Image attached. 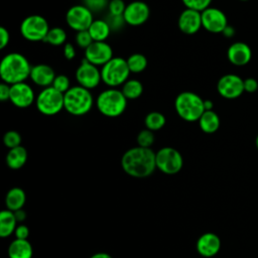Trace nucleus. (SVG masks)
<instances>
[{
	"label": "nucleus",
	"mask_w": 258,
	"mask_h": 258,
	"mask_svg": "<svg viewBox=\"0 0 258 258\" xmlns=\"http://www.w3.org/2000/svg\"><path fill=\"white\" fill-rule=\"evenodd\" d=\"M27 160V151L23 146H17L9 149L6 155V164L11 169L21 168Z\"/></svg>",
	"instance_id": "5701e85b"
},
{
	"label": "nucleus",
	"mask_w": 258,
	"mask_h": 258,
	"mask_svg": "<svg viewBox=\"0 0 258 258\" xmlns=\"http://www.w3.org/2000/svg\"><path fill=\"white\" fill-rule=\"evenodd\" d=\"M136 140H137L138 146L144 147V148H151V145L154 143V140H155L154 133L153 131L145 128L138 133Z\"/></svg>",
	"instance_id": "7c9ffc66"
},
{
	"label": "nucleus",
	"mask_w": 258,
	"mask_h": 258,
	"mask_svg": "<svg viewBox=\"0 0 258 258\" xmlns=\"http://www.w3.org/2000/svg\"><path fill=\"white\" fill-rule=\"evenodd\" d=\"M31 66L28 59L19 52L6 54L0 63V77L8 85L22 83L30 77Z\"/></svg>",
	"instance_id": "f03ea898"
},
{
	"label": "nucleus",
	"mask_w": 258,
	"mask_h": 258,
	"mask_svg": "<svg viewBox=\"0 0 258 258\" xmlns=\"http://www.w3.org/2000/svg\"><path fill=\"white\" fill-rule=\"evenodd\" d=\"M166 123V119L163 114L157 111H152L148 113L144 119L145 127L151 131H157L161 129Z\"/></svg>",
	"instance_id": "cd10ccee"
},
{
	"label": "nucleus",
	"mask_w": 258,
	"mask_h": 258,
	"mask_svg": "<svg viewBox=\"0 0 258 258\" xmlns=\"http://www.w3.org/2000/svg\"><path fill=\"white\" fill-rule=\"evenodd\" d=\"M51 86L54 89H56L58 92L64 94V93H67L71 89V87H70V79L66 75H57V76H55Z\"/></svg>",
	"instance_id": "72a5a7b5"
},
{
	"label": "nucleus",
	"mask_w": 258,
	"mask_h": 258,
	"mask_svg": "<svg viewBox=\"0 0 258 258\" xmlns=\"http://www.w3.org/2000/svg\"><path fill=\"white\" fill-rule=\"evenodd\" d=\"M178 28L184 34H195L197 33L202 27V13L185 8L179 15L177 20Z\"/></svg>",
	"instance_id": "f3484780"
},
{
	"label": "nucleus",
	"mask_w": 258,
	"mask_h": 258,
	"mask_svg": "<svg viewBox=\"0 0 258 258\" xmlns=\"http://www.w3.org/2000/svg\"><path fill=\"white\" fill-rule=\"evenodd\" d=\"M94 42L91 34L89 33V30H83V31H79L77 32L76 35V43L82 47V48H87L89 47L92 43Z\"/></svg>",
	"instance_id": "c9c22d12"
},
{
	"label": "nucleus",
	"mask_w": 258,
	"mask_h": 258,
	"mask_svg": "<svg viewBox=\"0 0 258 258\" xmlns=\"http://www.w3.org/2000/svg\"><path fill=\"white\" fill-rule=\"evenodd\" d=\"M106 21L109 24L111 30H119L125 24V20H124L123 16H116V15H112V14H109L107 16Z\"/></svg>",
	"instance_id": "4c0bfd02"
},
{
	"label": "nucleus",
	"mask_w": 258,
	"mask_h": 258,
	"mask_svg": "<svg viewBox=\"0 0 258 258\" xmlns=\"http://www.w3.org/2000/svg\"><path fill=\"white\" fill-rule=\"evenodd\" d=\"M14 213V216L16 218V221L17 222H23L25 219H26V213L23 209H20V210H17Z\"/></svg>",
	"instance_id": "c03bdc74"
},
{
	"label": "nucleus",
	"mask_w": 258,
	"mask_h": 258,
	"mask_svg": "<svg viewBox=\"0 0 258 258\" xmlns=\"http://www.w3.org/2000/svg\"><path fill=\"white\" fill-rule=\"evenodd\" d=\"M76 80L79 86L88 90L96 88L102 81L101 70L84 58L76 71Z\"/></svg>",
	"instance_id": "9b49d317"
},
{
	"label": "nucleus",
	"mask_w": 258,
	"mask_h": 258,
	"mask_svg": "<svg viewBox=\"0 0 258 258\" xmlns=\"http://www.w3.org/2000/svg\"><path fill=\"white\" fill-rule=\"evenodd\" d=\"M204 107H205V111L213 110L214 104H213V102L211 100H204Z\"/></svg>",
	"instance_id": "de8ad7c7"
},
{
	"label": "nucleus",
	"mask_w": 258,
	"mask_h": 258,
	"mask_svg": "<svg viewBox=\"0 0 258 258\" xmlns=\"http://www.w3.org/2000/svg\"><path fill=\"white\" fill-rule=\"evenodd\" d=\"M64 110L73 116H83L89 113L94 105V98L90 90L74 86L63 95Z\"/></svg>",
	"instance_id": "39448f33"
},
{
	"label": "nucleus",
	"mask_w": 258,
	"mask_h": 258,
	"mask_svg": "<svg viewBox=\"0 0 258 258\" xmlns=\"http://www.w3.org/2000/svg\"><path fill=\"white\" fill-rule=\"evenodd\" d=\"M67 24L77 32L88 30L93 21V12L84 4L72 6L66 14Z\"/></svg>",
	"instance_id": "9d476101"
},
{
	"label": "nucleus",
	"mask_w": 258,
	"mask_h": 258,
	"mask_svg": "<svg viewBox=\"0 0 258 258\" xmlns=\"http://www.w3.org/2000/svg\"><path fill=\"white\" fill-rule=\"evenodd\" d=\"M150 15L148 5L143 1H133L126 6L123 13L125 23L131 26H139L147 21Z\"/></svg>",
	"instance_id": "2eb2a0df"
},
{
	"label": "nucleus",
	"mask_w": 258,
	"mask_h": 258,
	"mask_svg": "<svg viewBox=\"0 0 258 258\" xmlns=\"http://www.w3.org/2000/svg\"><path fill=\"white\" fill-rule=\"evenodd\" d=\"M122 93L127 100H134L139 98L143 93V86L140 81L131 79L125 82L122 86Z\"/></svg>",
	"instance_id": "bb28decb"
},
{
	"label": "nucleus",
	"mask_w": 258,
	"mask_h": 258,
	"mask_svg": "<svg viewBox=\"0 0 258 258\" xmlns=\"http://www.w3.org/2000/svg\"><path fill=\"white\" fill-rule=\"evenodd\" d=\"M221 249V240L214 233H205L197 241V251L204 257H213Z\"/></svg>",
	"instance_id": "6ab92c4d"
},
{
	"label": "nucleus",
	"mask_w": 258,
	"mask_h": 258,
	"mask_svg": "<svg viewBox=\"0 0 258 258\" xmlns=\"http://www.w3.org/2000/svg\"><path fill=\"white\" fill-rule=\"evenodd\" d=\"M84 5L88 7L92 12H101L108 7V0H83Z\"/></svg>",
	"instance_id": "e433bc0d"
},
{
	"label": "nucleus",
	"mask_w": 258,
	"mask_h": 258,
	"mask_svg": "<svg viewBox=\"0 0 258 258\" xmlns=\"http://www.w3.org/2000/svg\"><path fill=\"white\" fill-rule=\"evenodd\" d=\"M16 218L10 210H3L0 213V237L7 238L16 229Z\"/></svg>",
	"instance_id": "393cba45"
},
{
	"label": "nucleus",
	"mask_w": 258,
	"mask_h": 258,
	"mask_svg": "<svg viewBox=\"0 0 258 258\" xmlns=\"http://www.w3.org/2000/svg\"><path fill=\"white\" fill-rule=\"evenodd\" d=\"M26 202L25 191L21 187H12L5 197V205L7 210L15 212L23 208Z\"/></svg>",
	"instance_id": "4be33fe9"
},
{
	"label": "nucleus",
	"mask_w": 258,
	"mask_h": 258,
	"mask_svg": "<svg viewBox=\"0 0 258 258\" xmlns=\"http://www.w3.org/2000/svg\"><path fill=\"white\" fill-rule=\"evenodd\" d=\"M96 105L102 115L114 118L123 114L127 107V99L121 90L108 88L98 95Z\"/></svg>",
	"instance_id": "7ed1b4c3"
},
{
	"label": "nucleus",
	"mask_w": 258,
	"mask_h": 258,
	"mask_svg": "<svg viewBox=\"0 0 258 258\" xmlns=\"http://www.w3.org/2000/svg\"><path fill=\"white\" fill-rule=\"evenodd\" d=\"M113 57V49L106 41H94L85 49V58L97 67H103Z\"/></svg>",
	"instance_id": "4468645a"
},
{
	"label": "nucleus",
	"mask_w": 258,
	"mask_h": 258,
	"mask_svg": "<svg viewBox=\"0 0 258 258\" xmlns=\"http://www.w3.org/2000/svg\"><path fill=\"white\" fill-rule=\"evenodd\" d=\"M226 37H232L234 34H235V29L233 26L231 25H227V27L224 29V31L222 32Z\"/></svg>",
	"instance_id": "a18cd8bd"
},
{
	"label": "nucleus",
	"mask_w": 258,
	"mask_h": 258,
	"mask_svg": "<svg viewBox=\"0 0 258 258\" xmlns=\"http://www.w3.org/2000/svg\"><path fill=\"white\" fill-rule=\"evenodd\" d=\"M199 125L202 131L208 134L215 133L220 127V118L214 110L205 111L199 119Z\"/></svg>",
	"instance_id": "b1692460"
},
{
	"label": "nucleus",
	"mask_w": 258,
	"mask_h": 258,
	"mask_svg": "<svg viewBox=\"0 0 258 258\" xmlns=\"http://www.w3.org/2000/svg\"><path fill=\"white\" fill-rule=\"evenodd\" d=\"M130 70L127 60L123 57L114 56L101 69L102 82L109 88H117L123 86L128 81Z\"/></svg>",
	"instance_id": "423d86ee"
},
{
	"label": "nucleus",
	"mask_w": 258,
	"mask_h": 258,
	"mask_svg": "<svg viewBox=\"0 0 258 258\" xmlns=\"http://www.w3.org/2000/svg\"><path fill=\"white\" fill-rule=\"evenodd\" d=\"M63 56L68 59L71 60L73 58H75L76 56V49L74 47V45L72 43H66L63 46Z\"/></svg>",
	"instance_id": "37998d69"
},
{
	"label": "nucleus",
	"mask_w": 258,
	"mask_h": 258,
	"mask_svg": "<svg viewBox=\"0 0 258 258\" xmlns=\"http://www.w3.org/2000/svg\"><path fill=\"white\" fill-rule=\"evenodd\" d=\"M202 13V25L207 31L212 33H222L228 25L226 14L215 7H209Z\"/></svg>",
	"instance_id": "ddd939ff"
},
{
	"label": "nucleus",
	"mask_w": 258,
	"mask_h": 258,
	"mask_svg": "<svg viewBox=\"0 0 258 258\" xmlns=\"http://www.w3.org/2000/svg\"><path fill=\"white\" fill-rule=\"evenodd\" d=\"M255 144H256V147L258 149V135L256 136V140H255Z\"/></svg>",
	"instance_id": "09e8293b"
},
{
	"label": "nucleus",
	"mask_w": 258,
	"mask_h": 258,
	"mask_svg": "<svg viewBox=\"0 0 258 258\" xmlns=\"http://www.w3.org/2000/svg\"><path fill=\"white\" fill-rule=\"evenodd\" d=\"M156 168L165 174L179 172L183 165V158L180 152L173 147H162L155 152Z\"/></svg>",
	"instance_id": "1a4fd4ad"
},
{
	"label": "nucleus",
	"mask_w": 258,
	"mask_h": 258,
	"mask_svg": "<svg viewBox=\"0 0 258 258\" xmlns=\"http://www.w3.org/2000/svg\"><path fill=\"white\" fill-rule=\"evenodd\" d=\"M240 1H248V0H240Z\"/></svg>",
	"instance_id": "8fccbe9b"
},
{
	"label": "nucleus",
	"mask_w": 258,
	"mask_h": 258,
	"mask_svg": "<svg viewBox=\"0 0 258 258\" xmlns=\"http://www.w3.org/2000/svg\"><path fill=\"white\" fill-rule=\"evenodd\" d=\"M217 90L223 98L236 99L245 92L244 80L235 74L224 75L218 81Z\"/></svg>",
	"instance_id": "f8f14e48"
},
{
	"label": "nucleus",
	"mask_w": 258,
	"mask_h": 258,
	"mask_svg": "<svg viewBox=\"0 0 258 258\" xmlns=\"http://www.w3.org/2000/svg\"><path fill=\"white\" fill-rule=\"evenodd\" d=\"M174 109L182 120L186 122L199 121L205 112L204 100L196 93L181 92L175 98Z\"/></svg>",
	"instance_id": "20e7f679"
},
{
	"label": "nucleus",
	"mask_w": 258,
	"mask_h": 258,
	"mask_svg": "<svg viewBox=\"0 0 258 258\" xmlns=\"http://www.w3.org/2000/svg\"><path fill=\"white\" fill-rule=\"evenodd\" d=\"M88 30L94 41H105L111 32L109 24L103 19L94 20Z\"/></svg>",
	"instance_id": "a878e982"
},
{
	"label": "nucleus",
	"mask_w": 258,
	"mask_h": 258,
	"mask_svg": "<svg viewBox=\"0 0 258 258\" xmlns=\"http://www.w3.org/2000/svg\"><path fill=\"white\" fill-rule=\"evenodd\" d=\"M3 143L9 149L17 147V146H20L21 136H20V134L17 131L9 130L3 136Z\"/></svg>",
	"instance_id": "2f4dec72"
},
{
	"label": "nucleus",
	"mask_w": 258,
	"mask_h": 258,
	"mask_svg": "<svg viewBox=\"0 0 258 258\" xmlns=\"http://www.w3.org/2000/svg\"><path fill=\"white\" fill-rule=\"evenodd\" d=\"M49 25L47 20L38 14H32L25 17L20 24V33L28 41H44Z\"/></svg>",
	"instance_id": "6e6552de"
},
{
	"label": "nucleus",
	"mask_w": 258,
	"mask_h": 258,
	"mask_svg": "<svg viewBox=\"0 0 258 258\" xmlns=\"http://www.w3.org/2000/svg\"><path fill=\"white\" fill-rule=\"evenodd\" d=\"M126 60H127V64L130 70V73H134V74L141 73L147 67V58L142 53H138V52L132 53L131 55L128 56Z\"/></svg>",
	"instance_id": "c85d7f7f"
},
{
	"label": "nucleus",
	"mask_w": 258,
	"mask_h": 258,
	"mask_svg": "<svg viewBox=\"0 0 258 258\" xmlns=\"http://www.w3.org/2000/svg\"><path fill=\"white\" fill-rule=\"evenodd\" d=\"M10 98V85L2 82L0 84V100L5 102Z\"/></svg>",
	"instance_id": "79ce46f5"
},
{
	"label": "nucleus",
	"mask_w": 258,
	"mask_h": 258,
	"mask_svg": "<svg viewBox=\"0 0 258 258\" xmlns=\"http://www.w3.org/2000/svg\"><path fill=\"white\" fill-rule=\"evenodd\" d=\"M185 8L197 10L199 12L204 11L205 9L209 8L212 0H181Z\"/></svg>",
	"instance_id": "473e14b6"
},
{
	"label": "nucleus",
	"mask_w": 258,
	"mask_h": 258,
	"mask_svg": "<svg viewBox=\"0 0 258 258\" xmlns=\"http://www.w3.org/2000/svg\"><path fill=\"white\" fill-rule=\"evenodd\" d=\"M33 249L27 240L15 239L8 247L9 258H32Z\"/></svg>",
	"instance_id": "412c9836"
},
{
	"label": "nucleus",
	"mask_w": 258,
	"mask_h": 258,
	"mask_svg": "<svg viewBox=\"0 0 258 258\" xmlns=\"http://www.w3.org/2000/svg\"><path fill=\"white\" fill-rule=\"evenodd\" d=\"M63 95L64 94L58 92L52 86L43 88L36 96V109L46 116H52L59 113L64 108Z\"/></svg>",
	"instance_id": "0eeeda50"
},
{
	"label": "nucleus",
	"mask_w": 258,
	"mask_h": 258,
	"mask_svg": "<svg viewBox=\"0 0 258 258\" xmlns=\"http://www.w3.org/2000/svg\"><path fill=\"white\" fill-rule=\"evenodd\" d=\"M227 56L231 63L234 66L242 67L247 64L252 58V50L250 46L242 41H237L232 43L228 50Z\"/></svg>",
	"instance_id": "a211bd4d"
},
{
	"label": "nucleus",
	"mask_w": 258,
	"mask_h": 258,
	"mask_svg": "<svg viewBox=\"0 0 258 258\" xmlns=\"http://www.w3.org/2000/svg\"><path fill=\"white\" fill-rule=\"evenodd\" d=\"M258 90V82L254 78L244 80V91L247 93H255Z\"/></svg>",
	"instance_id": "58836bf2"
},
{
	"label": "nucleus",
	"mask_w": 258,
	"mask_h": 258,
	"mask_svg": "<svg viewBox=\"0 0 258 258\" xmlns=\"http://www.w3.org/2000/svg\"><path fill=\"white\" fill-rule=\"evenodd\" d=\"M9 40H10L9 31L5 27L1 26L0 27V48L3 49L9 43Z\"/></svg>",
	"instance_id": "a19ab883"
},
{
	"label": "nucleus",
	"mask_w": 258,
	"mask_h": 258,
	"mask_svg": "<svg viewBox=\"0 0 258 258\" xmlns=\"http://www.w3.org/2000/svg\"><path fill=\"white\" fill-rule=\"evenodd\" d=\"M123 170L132 177L143 178L151 175L156 168L155 152L151 148L132 147L121 158Z\"/></svg>",
	"instance_id": "f257e3e1"
},
{
	"label": "nucleus",
	"mask_w": 258,
	"mask_h": 258,
	"mask_svg": "<svg viewBox=\"0 0 258 258\" xmlns=\"http://www.w3.org/2000/svg\"><path fill=\"white\" fill-rule=\"evenodd\" d=\"M34 91L28 84L22 82L10 86L9 101L18 108H27L35 102Z\"/></svg>",
	"instance_id": "dca6fc26"
},
{
	"label": "nucleus",
	"mask_w": 258,
	"mask_h": 258,
	"mask_svg": "<svg viewBox=\"0 0 258 258\" xmlns=\"http://www.w3.org/2000/svg\"><path fill=\"white\" fill-rule=\"evenodd\" d=\"M90 258H113V257L108 253L98 252V253H95L94 255H92Z\"/></svg>",
	"instance_id": "49530a36"
},
{
	"label": "nucleus",
	"mask_w": 258,
	"mask_h": 258,
	"mask_svg": "<svg viewBox=\"0 0 258 258\" xmlns=\"http://www.w3.org/2000/svg\"><path fill=\"white\" fill-rule=\"evenodd\" d=\"M29 78L35 85L42 88H46L52 85L53 80L55 78V74L52 68L48 64L39 63L31 68Z\"/></svg>",
	"instance_id": "aec40b11"
},
{
	"label": "nucleus",
	"mask_w": 258,
	"mask_h": 258,
	"mask_svg": "<svg viewBox=\"0 0 258 258\" xmlns=\"http://www.w3.org/2000/svg\"><path fill=\"white\" fill-rule=\"evenodd\" d=\"M15 237L16 239H20V240H27L28 236H29V229L27 226L25 225H19L16 227L15 229Z\"/></svg>",
	"instance_id": "ea45409f"
},
{
	"label": "nucleus",
	"mask_w": 258,
	"mask_h": 258,
	"mask_svg": "<svg viewBox=\"0 0 258 258\" xmlns=\"http://www.w3.org/2000/svg\"><path fill=\"white\" fill-rule=\"evenodd\" d=\"M67 40V32L61 27H52L49 29L44 42L53 45V46H59L63 44Z\"/></svg>",
	"instance_id": "c756f323"
},
{
	"label": "nucleus",
	"mask_w": 258,
	"mask_h": 258,
	"mask_svg": "<svg viewBox=\"0 0 258 258\" xmlns=\"http://www.w3.org/2000/svg\"><path fill=\"white\" fill-rule=\"evenodd\" d=\"M126 4L123 0H110L108 4L109 14L116 16H123V13L126 9Z\"/></svg>",
	"instance_id": "f704fd0d"
}]
</instances>
